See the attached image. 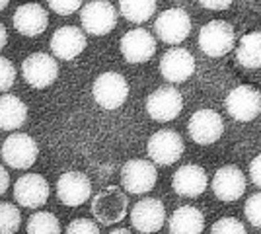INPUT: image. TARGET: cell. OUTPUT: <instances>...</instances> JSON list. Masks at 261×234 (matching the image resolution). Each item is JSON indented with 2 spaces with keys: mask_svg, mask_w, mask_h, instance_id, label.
<instances>
[{
  "mask_svg": "<svg viewBox=\"0 0 261 234\" xmlns=\"http://www.w3.org/2000/svg\"><path fill=\"white\" fill-rule=\"evenodd\" d=\"M92 94H94V100H96L99 108L117 110L127 101L129 84L117 72H103V74H99L96 78V82L92 86Z\"/></svg>",
  "mask_w": 261,
  "mask_h": 234,
  "instance_id": "cell-1",
  "label": "cell"
},
{
  "mask_svg": "<svg viewBox=\"0 0 261 234\" xmlns=\"http://www.w3.org/2000/svg\"><path fill=\"white\" fill-rule=\"evenodd\" d=\"M127 195L119 190L109 186L92 199V215L99 221V224L109 226L125 219L127 215Z\"/></svg>",
  "mask_w": 261,
  "mask_h": 234,
  "instance_id": "cell-2",
  "label": "cell"
},
{
  "mask_svg": "<svg viewBox=\"0 0 261 234\" xmlns=\"http://www.w3.org/2000/svg\"><path fill=\"white\" fill-rule=\"evenodd\" d=\"M2 160L14 170H28L35 164L39 148L28 133H12L2 145Z\"/></svg>",
  "mask_w": 261,
  "mask_h": 234,
  "instance_id": "cell-3",
  "label": "cell"
},
{
  "mask_svg": "<svg viewBox=\"0 0 261 234\" xmlns=\"http://www.w3.org/2000/svg\"><path fill=\"white\" fill-rule=\"evenodd\" d=\"M234 43H236L234 28L228 22H222V20L208 22L207 25H203V30L199 34V47L208 57L226 55L232 51Z\"/></svg>",
  "mask_w": 261,
  "mask_h": 234,
  "instance_id": "cell-4",
  "label": "cell"
},
{
  "mask_svg": "<svg viewBox=\"0 0 261 234\" xmlns=\"http://www.w3.org/2000/svg\"><path fill=\"white\" fill-rule=\"evenodd\" d=\"M22 76L32 88L43 90L51 86L59 76V65L47 53H32L23 59Z\"/></svg>",
  "mask_w": 261,
  "mask_h": 234,
  "instance_id": "cell-5",
  "label": "cell"
},
{
  "mask_svg": "<svg viewBox=\"0 0 261 234\" xmlns=\"http://www.w3.org/2000/svg\"><path fill=\"white\" fill-rule=\"evenodd\" d=\"M84 32L92 35H108L117 25V12L106 0H92L80 12Z\"/></svg>",
  "mask_w": 261,
  "mask_h": 234,
  "instance_id": "cell-6",
  "label": "cell"
},
{
  "mask_svg": "<svg viewBox=\"0 0 261 234\" xmlns=\"http://www.w3.org/2000/svg\"><path fill=\"white\" fill-rule=\"evenodd\" d=\"M156 168L148 160H129L121 168V184L135 195L148 193L156 186Z\"/></svg>",
  "mask_w": 261,
  "mask_h": 234,
  "instance_id": "cell-7",
  "label": "cell"
},
{
  "mask_svg": "<svg viewBox=\"0 0 261 234\" xmlns=\"http://www.w3.org/2000/svg\"><path fill=\"white\" fill-rule=\"evenodd\" d=\"M154 32L164 43L177 45L191 32V20H189L187 12L181 8H170V10H164L156 18Z\"/></svg>",
  "mask_w": 261,
  "mask_h": 234,
  "instance_id": "cell-8",
  "label": "cell"
},
{
  "mask_svg": "<svg viewBox=\"0 0 261 234\" xmlns=\"http://www.w3.org/2000/svg\"><path fill=\"white\" fill-rule=\"evenodd\" d=\"M184 148L185 146L181 137L170 129H162L154 133L146 145V150H148V156L152 158V162L162 164V166H170L177 162L184 154Z\"/></svg>",
  "mask_w": 261,
  "mask_h": 234,
  "instance_id": "cell-9",
  "label": "cell"
},
{
  "mask_svg": "<svg viewBox=\"0 0 261 234\" xmlns=\"http://www.w3.org/2000/svg\"><path fill=\"white\" fill-rule=\"evenodd\" d=\"M184 110L181 94L172 86H162L154 90L146 98V112L156 121H172Z\"/></svg>",
  "mask_w": 261,
  "mask_h": 234,
  "instance_id": "cell-10",
  "label": "cell"
},
{
  "mask_svg": "<svg viewBox=\"0 0 261 234\" xmlns=\"http://www.w3.org/2000/svg\"><path fill=\"white\" fill-rule=\"evenodd\" d=\"M14 199L25 209L43 207L49 199V184L39 174H23L14 184Z\"/></svg>",
  "mask_w": 261,
  "mask_h": 234,
  "instance_id": "cell-11",
  "label": "cell"
},
{
  "mask_svg": "<svg viewBox=\"0 0 261 234\" xmlns=\"http://www.w3.org/2000/svg\"><path fill=\"white\" fill-rule=\"evenodd\" d=\"M92 195V181L82 172H65L57 181V197L66 207H80Z\"/></svg>",
  "mask_w": 261,
  "mask_h": 234,
  "instance_id": "cell-12",
  "label": "cell"
},
{
  "mask_svg": "<svg viewBox=\"0 0 261 234\" xmlns=\"http://www.w3.org/2000/svg\"><path fill=\"white\" fill-rule=\"evenodd\" d=\"M187 131L197 145H213L220 139V135L224 131V123L217 112L199 110L189 117Z\"/></svg>",
  "mask_w": 261,
  "mask_h": 234,
  "instance_id": "cell-13",
  "label": "cell"
},
{
  "mask_svg": "<svg viewBox=\"0 0 261 234\" xmlns=\"http://www.w3.org/2000/svg\"><path fill=\"white\" fill-rule=\"evenodd\" d=\"M226 110L238 121H251L261 112V94L253 86H238L226 98Z\"/></svg>",
  "mask_w": 261,
  "mask_h": 234,
  "instance_id": "cell-14",
  "label": "cell"
},
{
  "mask_svg": "<svg viewBox=\"0 0 261 234\" xmlns=\"http://www.w3.org/2000/svg\"><path fill=\"white\" fill-rule=\"evenodd\" d=\"M12 23L16 28V32L25 37H37L47 30L49 25V14L41 4L35 2H28L18 6L14 16H12Z\"/></svg>",
  "mask_w": 261,
  "mask_h": 234,
  "instance_id": "cell-15",
  "label": "cell"
},
{
  "mask_svg": "<svg viewBox=\"0 0 261 234\" xmlns=\"http://www.w3.org/2000/svg\"><path fill=\"white\" fill-rule=\"evenodd\" d=\"M121 53L130 65L146 63L156 53V39L142 28L130 30L121 39Z\"/></svg>",
  "mask_w": 261,
  "mask_h": 234,
  "instance_id": "cell-16",
  "label": "cell"
},
{
  "mask_svg": "<svg viewBox=\"0 0 261 234\" xmlns=\"http://www.w3.org/2000/svg\"><path fill=\"white\" fill-rule=\"evenodd\" d=\"M130 223L139 232H156L166 223V209L162 201L146 197L141 199L130 211Z\"/></svg>",
  "mask_w": 261,
  "mask_h": 234,
  "instance_id": "cell-17",
  "label": "cell"
},
{
  "mask_svg": "<svg viewBox=\"0 0 261 234\" xmlns=\"http://www.w3.org/2000/svg\"><path fill=\"white\" fill-rule=\"evenodd\" d=\"M86 35L76 25L59 28L51 37V51L57 59L72 61L86 49Z\"/></svg>",
  "mask_w": 261,
  "mask_h": 234,
  "instance_id": "cell-18",
  "label": "cell"
},
{
  "mask_svg": "<svg viewBox=\"0 0 261 234\" xmlns=\"http://www.w3.org/2000/svg\"><path fill=\"white\" fill-rule=\"evenodd\" d=\"M193 72H195V59L187 49L175 47L164 53L160 61V74L168 82H185Z\"/></svg>",
  "mask_w": 261,
  "mask_h": 234,
  "instance_id": "cell-19",
  "label": "cell"
},
{
  "mask_svg": "<svg viewBox=\"0 0 261 234\" xmlns=\"http://www.w3.org/2000/svg\"><path fill=\"white\" fill-rule=\"evenodd\" d=\"M213 191L220 201H236L246 191V178L236 166L220 168L213 178Z\"/></svg>",
  "mask_w": 261,
  "mask_h": 234,
  "instance_id": "cell-20",
  "label": "cell"
},
{
  "mask_svg": "<svg viewBox=\"0 0 261 234\" xmlns=\"http://www.w3.org/2000/svg\"><path fill=\"white\" fill-rule=\"evenodd\" d=\"M207 174L201 166L195 164H185L174 174L172 179V188L177 195L181 197H197L207 190Z\"/></svg>",
  "mask_w": 261,
  "mask_h": 234,
  "instance_id": "cell-21",
  "label": "cell"
},
{
  "mask_svg": "<svg viewBox=\"0 0 261 234\" xmlns=\"http://www.w3.org/2000/svg\"><path fill=\"white\" fill-rule=\"evenodd\" d=\"M28 119V108L18 96L2 94L0 96V129L16 131Z\"/></svg>",
  "mask_w": 261,
  "mask_h": 234,
  "instance_id": "cell-22",
  "label": "cell"
},
{
  "mask_svg": "<svg viewBox=\"0 0 261 234\" xmlns=\"http://www.w3.org/2000/svg\"><path fill=\"white\" fill-rule=\"evenodd\" d=\"M205 228L203 213L195 207H179L170 217V232L172 234H197Z\"/></svg>",
  "mask_w": 261,
  "mask_h": 234,
  "instance_id": "cell-23",
  "label": "cell"
},
{
  "mask_svg": "<svg viewBox=\"0 0 261 234\" xmlns=\"http://www.w3.org/2000/svg\"><path fill=\"white\" fill-rule=\"evenodd\" d=\"M236 59L242 67L259 68L261 67V34L253 32L242 37L240 47L236 49Z\"/></svg>",
  "mask_w": 261,
  "mask_h": 234,
  "instance_id": "cell-24",
  "label": "cell"
},
{
  "mask_svg": "<svg viewBox=\"0 0 261 234\" xmlns=\"http://www.w3.org/2000/svg\"><path fill=\"white\" fill-rule=\"evenodd\" d=\"M119 10L129 22L142 23L156 12V0H119Z\"/></svg>",
  "mask_w": 261,
  "mask_h": 234,
  "instance_id": "cell-25",
  "label": "cell"
},
{
  "mask_svg": "<svg viewBox=\"0 0 261 234\" xmlns=\"http://www.w3.org/2000/svg\"><path fill=\"white\" fill-rule=\"evenodd\" d=\"M28 232L30 234H59L63 228H61V223L59 219L55 217L53 213L47 211H37L33 213L28 221Z\"/></svg>",
  "mask_w": 261,
  "mask_h": 234,
  "instance_id": "cell-26",
  "label": "cell"
},
{
  "mask_svg": "<svg viewBox=\"0 0 261 234\" xmlns=\"http://www.w3.org/2000/svg\"><path fill=\"white\" fill-rule=\"evenodd\" d=\"M22 215L20 209L12 203L0 201V234H12L20 228Z\"/></svg>",
  "mask_w": 261,
  "mask_h": 234,
  "instance_id": "cell-27",
  "label": "cell"
},
{
  "mask_svg": "<svg viewBox=\"0 0 261 234\" xmlns=\"http://www.w3.org/2000/svg\"><path fill=\"white\" fill-rule=\"evenodd\" d=\"M16 82V67L10 59L0 57V92H8Z\"/></svg>",
  "mask_w": 261,
  "mask_h": 234,
  "instance_id": "cell-28",
  "label": "cell"
},
{
  "mask_svg": "<svg viewBox=\"0 0 261 234\" xmlns=\"http://www.w3.org/2000/svg\"><path fill=\"white\" fill-rule=\"evenodd\" d=\"M211 230L215 234H244L246 226L240 221H236V219H232V217H224V219H220V221L213 224Z\"/></svg>",
  "mask_w": 261,
  "mask_h": 234,
  "instance_id": "cell-29",
  "label": "cell"
},
{
  "mask_svg": "<svg viewBox=\"0 0 261 234\" xmlns=\"http://www.w3.org/2000/svg\"><path fill=\"white\" fill-rule=\"evenodd\" d=\"M49 8L59 14V16H70L76 10H80L82 6V0H47Z\"/></svg>",
  "mask_w": 261,
  "mask_h": 234,
  "instance_id": "cell-30",
  "label": "cell"
},
{
  "mask_svg": "<svg viewBox=\"0 0 261 234\" xmlns=\"http://www.w3.org/2000/svg\"><path fill=\"white\" fill-rule=\"evenodd\" d=\"M246 217L250 219V223L253 226L261 228V193H255L248 199V203H246Z\"/></svg>",
  "mask_w": 261,
  "mask_h": 234,
  "instance_id": "cell-31",
  "label": "cell"
},
{
  "mask_svg": "<svg viewBox=\"0 0 261 234\" xmlns=\"http://www.w3.org/2000/svg\"><path fill=\"white\" fill-rule=\"evenodd\" d=\"M66 230L72 234H96L99 232V226L92 221H88V219H76V221L68 224Z\"/></svg>",
  "mask_w": 261,
  "mask_h": 234,
  "instance_id": "cell-32",
  "label": "cell"
},
{
  "mask_svg": "<svg viewBox=\"0 0 261 234\" xmlns=\"http://www.w3.org/2000/svg\"><path fill=\"white\" fill-rule=\"evenodd\" d=\"M250 176H251V179H253V184H255L257 188H261V154L255 156V158L251 160Z\"/></svg>",
  "mask_w": 261,
  "mask_h": 234,
  "instance_id": "cell-33",
  "label": "cell"
},
{
  "mask_svg": "<svg viewBox=\"0 0 261 234\" xmlns=\"http://www.w3.org/2000/svg\"><path fill=\"white\" fill-rule=\"evenodd\" d=\"M199 2L205 8H208V10H224V8H228L234 0H199Z\"/></svg>",
  "mask_w": 261,
  "mask_h": 234,
  "instance_id": "cell-34",
  "label": "cell"
},
{
  "mask_svg": "<svg viewBox=\"0 0 261 234\" xmlns=\"http://www.w3.org/2000/svg\"><path fill=\"white\" fill-rule=\"evenodd\" d=\"M8 188H10V176H8L6 168L0 164V195H4Z\"/></svg>",
  "mask_w": 261,
  "mask_h": 234,
  "instance_id": "cell-35",
  "label": "cell"
},
{
  "mask_svg": "<svg viewBox=\"0 0 261 234\" xmlns=\"http://www.w3.org/2000/svg\"><path fill=\"white\" fill-rule=\"evenodd\" d=\"M6 43H8V34H6V28L0 23V51L6 47Z\"/></svg>",
  "mask_w": 261,
  "mask_h": 234,
  "instance_id": "cell-36",
  "label": "cell"
},
{
  "mask_svg": "<svg viewBox=\"0 0 261 234\" xmlns=\"http://www.w3.org/2000/svg\"><path fill=\"white\" fill-rule=\"evenodd\" d=\"M130 230L129 228H115V230H111V234H129Z\"/></svg>",
  "mask_w": 261,
  "mask_h": 234,
  "instance_id": "cell-37",
  "label": "cell"
},
{
  "mask_svg": "<svg viewBox=\"0 0 261 234\" xmlns=\"http://www.w3.org/2000/svg\"><path fill=\"white\" fill-rule=\"evenodd\" d=\"M8 4H10V0H0V10H4Z\"/></svg>",
  "mask_w": 261,
  "mask_h": 234,
  "instance_id": "cell-38",
  "label": "cell"
}]
</instances>
